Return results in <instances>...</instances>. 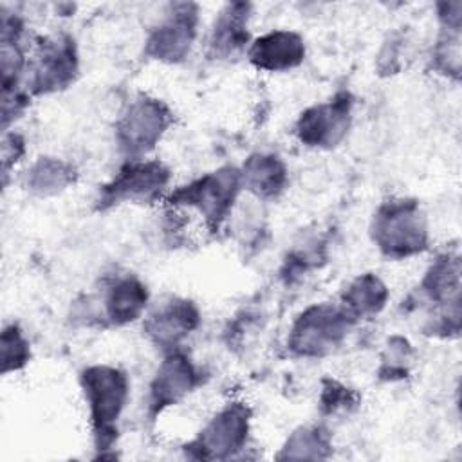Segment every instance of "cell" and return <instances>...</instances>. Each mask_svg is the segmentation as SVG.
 Listing matches in <instances>:
<instances>
[{
    "label": "cell",
    "mask_w": 462,
    "mask_h": 462,
    "mask_svg": "<svg viewBox=\"0 0 462 462\" xmlns=\"http://www.w3.org/2000/svg\"><path fill=\"white\" fill-rule=\"evenodd\" d=\"M305 56L303 40L291 31H273L258 38L251 49V61L263 70H287L301 63Z\"/></svg>",
    "instance_id": "obj_11"
},
{
    "label": "cell",
    "mask_w": 462,
    "mask_h": 462,
    "mask_svg": "<svg viewBox=\"0 0 462 462\" xmlns=\"http://www.w3.org/2000/svg\"><path fill=\"white\" fill-rule=\"evenodd\" d=\"M195 11L191 5H179L150 36L148 52L157 60L177 61L191 45L195 36Z\"/></svg>",
    "instance_id": "obj_9"
},
{
    "label": "cell",
    "mask_w": 462,
    "mask_h": 462,
    "mask_svg": "<svg viewBox=\"0 0 462 462\" xmlns=\"http://www.w3.org/2000/svg\"><path fill=\"white\" fill-rule=\"evenodd\" d=\"M34 88L38 92L56 90L65 87L76 72V58L70 42L47 40L42 43L34 60Z\"/></svg>",
    "instance_id": "obj_10"
},
{
    "label": "cell",
    "mask_w": 462,
    "mask_h": 462,
    "mask_svg": "<svg viewBox=\"0 0 462 462\" xmlns=\"http://www.w3.org/2000/svg\"><path fill=\"white\" fill-rule=\"evenodd\" d=\"M168 180V171L159 162H132L105 188V200H148Z\"/></svg>",
    "instance_id": "obj_8"
},
{
    "label": "cell",
    "mask_w": 462,
    "mask_h": 462,
    "mask_svg": "<svg viewBox=\"0 0 462 462\" xmlns=\"http://www.w3.org/2000/svg\"><path fill=\"white\" fill-rule=\"evenodd\" d=\"M197 383V372L188 357L180 354H171L161 365L155 381L152 384V404L161 410L168 404L179 401L188 393Z\"/></svg>",
    "instance_id": "obj_12"
},
{
    "label": "cell",
    "mask_w": 462,
    "mask_h": 462,
    "mask_svg": "<svg viewBox=\"0 0 462 462\" xmlns=\"http://www.w3.org/2000/svg\"><path fill=\"white\" fill-rule=\"evenodd\" d=\"M350 319L346 310L330 305L312 307L296 321L289 345L300 356H319L345 336Z\"/></svg>",
    "instance_id": "obj_3"
},
{
    "label": "cell",
    "mask_w": 462,
    "mask_h": 462,
    "mask_svg": "<svg viewBox=\"0 0 462 462\" xmlns=\"http://www.w3.org/2000/svg\"><path fill=\"white\" fill-rule=\"evenodd\" d=\"M458 258L457 256H444L439 258L430 273L426 274L424 280V287L428 291V294L437 300V301H449L451 296L457 298L458 294Z\"/></svg>",
    "instance_id": "obj_18"
},
{
    "label": "cell",
    "mask_w": 462,
    "mask_h": 462,
    "mask_svg": "<svg viewBox=\"0 0 462 462\" xmlns=\"http://www.w3.org/2000/svg\"><path fill=\"white\" fill-rule=\"evenodd\" d=\"M386 287L381 283L377 276L365 274L359 276L352 285L346 289L343 301L346 312L356 318L363 314H375L377 310L383 309L386 301Z\"/></svg>",
    "instance_id": "obj_17"
},
{
    "label": "cell",
    "mask_w": 462,
    "mask_h": 462,
    "mask_svg": "<svg viewBox=\"0 0 462 462\" xmlns=\"http://www.w3.org/2000/svg\"><path fill=\"white\" fill-rule=\"evenodd\" d=\"M146 300H148L146 287L139 280L132 276L121 278L110 287L106 294L108 318L117 325L128 323L143 312Z\"/></svg>",
    "instance_id": "obj_15"
},
{
    "label": "cell",
    "mask_w": 462,
    "mask_h": 462,
    "mask_svg": "<svg viewBox=\"0 0 462 462\" xmlns=\"http://www.w3.org/2000/svg\"><path fill=\"white\" fill-rule=\"evenodd\" d=\"M238 186L240 173H236L231 168H226L179 189L173 199L179 204L197 208L208 220L218 222L229 211Z\"/></svg>",
    "instance_id": "obj_4"
},
{
    "label": "cell",
    "mask_w": 462,
    "mask_h": 462,
    "mask_svg": "<svg viewBox=\"0 0 462 462\" xmlns=\"http://www.w3.org/2000/svg\"><path fill=\"white\" fill-rule=\"evenodd\" d=\"M70 170L58 161H42L34 166L31 175V186L42 193L56 191L69 182Z\"/></svg>",
    "instance_id": "obj_19"
},
{
    "label": "cell",
    "mask_w": 462,
    "mask_h": 462,
    "mask_svg": "<svg viewBox=\"0 0 462 462\" xmlns=\"http://www.w3.org/2000/svg\"><path fill=\"white\" fill-rule=\"evenodd\" d=\"M350 121V99L339 94L334 101L318 105L301 114L296 132L309 146H332L346 132Z\"/></svg>",
    "instance_id": "obj_6"
},
{
    "label": "cell",
    "mask_w": 462,
    "mask_h": 462,
    "mask_svg": "<svg viewBox=\"0 0 462 462\" xmlns=\"http://www.w3.org/2000/svg\"><path fill=\"white\" fill-rule=\"evenodd\" d=\"M245 22H247L245 4L227 5L220 13L209 40V47L215 56H222V58L235 56L240 49H244L247 42Z\"/></svg>",
    "instance_id": "obj_14"
},
{
    "label": "cell",
    "mask_w": 462,
    "mask_h": 462,
    "mask_svg": "<svg viewBox=\"0 0 462 462\" xmlns=\"http://www.w3.org/2000/svg\"><path fill=\"white\" fill-rule=\"evenodd\" d=\"M81 379L94 433L99 439V446L106 444L116 433L114 424L128 397L126 377L110 366H92L85 370Z\"/></svg>",
    "instance_id": "obj_2"
},
{
    "label": "cell",
    "mask_w": 462,
    "mask_h": 462,
    "mask_svg": "<svg viewBox=\"0 0 462 462\" xmlns=\"http://www.w3.org/2000/svg\"><path fill=\"white\" fill-rule=\"evenodd\" d=\"M199 314L189 301H170L150 316L148 334L161 345H175L195 325Z\"/></svg>",
    "instance_id": "obj_13"
},
{
    "label": "cell",
    "mask_w": 462,
    "mask_h": 462,
    "mask_svg": "<svg viewBox=\"0 0 462 462\" xmlns=\"http://www.w3.org/2000/svg\"><path fill=\"white\" fill-rule=\"evenodd\" d=\"M244 182L251 191L262 197L276 195L285 182V168L273 155H256L244 166Z\"/></svg>",
    "instance_id": "obj_16"
},
{
    "label": "cell",
    "mask_w": 462,
    "mask_h": 462,
    "mask_svg": "<svg viewBox=\"0 0 462 462\" xmlns=\"http://www.w3.org/2000/svg\"><path fill=\"white\" fill-rule=\"evenodd\" d=\"M170 123V112L155 99L134 103L119 123V143L132 153H143L153 148Z\"/></svg>",
    "instance_id": "obj_5"
},
{
    "label": "cell",
    "mask_w": 462,
    "mask_h": 462,
    "mask_svg": "<svg viewBox=\"0 0 462 462\" xmlns=\"http://www.w3.org/2000/svg\"><path fill=\"white\" fill-rule=\"evenodd\" d=\"M374 240L388 256L402 258L426 245V224L415 202L384 204L374 218Z\"/></svg>",
    "instance_id": "obj_1"
},
{
    "label": "cell",
    "mask_w": 462,
    "mask_h": 462,
    "mask_svg": "<svg viewBox=\"0 0 462 462\" xmlns=\"http://www.w3.org/2000/svg\"><path fill=\"white\" fill-rule=\"evenodd\" d=\"M27 341L20 334L16 327H9L2 334V361H4V372L16 370L27 363L29 348Z\"/></svg>",
    "instance_id": "obj_20"
},
{
    "label": "cell",
    "mask_w": 462,
    "mask_h": 462,
    "mask_svg": "<svg viewBox=\"0 0 462 462\" xmlns=\"http://www.w3.org/2000/svg\"><path fill=\"white\" fill-rule=\"evenodd\" d=\"M247 437V410L240 404L222 410L204 430L199 448L200 457H226L240 449Z\"/></svg>",
    "instance_id": "obj_7"
}]
</instances>
